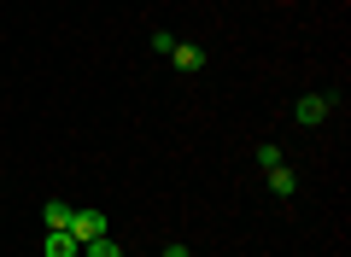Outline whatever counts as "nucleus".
I'll list each match as a JSON object with an SVG mask.
<instances>
[{"label":"nucleus","instance_id":"f257e3e1","mask_svg":"<svg viewBox=\"0 0 351 257\" xmlns=\"http://www.w3.org/2000/svg\"><path fill=\"white\" fill-rule=\"evenodd\" d=\"M64 234H71L76 245H88V240H100V234H106V217H100V210H76Z\"/></svg>","mask_w":351,"mask_h":257},{"label":"nucleus","instance_id":"f03ea898","mask_svg":"<svg viewBox=\"0 0 351 257\" xmlns=\"http://www.w3.org/2000/svg\"><path fill=\"white\" fill-rule=\"evenodd\" d=\"M293 117H299L304 129H311V123H322V117H328V99H322V94H304L299 106H293Z\"/></svg>","mask_w":351,"mask_h":257},{"label":"nucleus","instance_id":"7ed1b4c3","mask_svg":"<svg viewBox=\"0 0 351 257\" xmlns=\"http://www.w3.org/2000/svg\"><path fill=\"white\" fill-rule=\"evenodd\" d=\"M170 59H176V71H205V47H188V41H176Z\"/></svg>","mask_w":351,"mask_h":257},{"label":"nucleus","instance_id":"20e7f679","mask_svg":"<svg viewBox=\"0 0 351 257\" xmlns=\"http://www.w3.org/2000/svg\"><path fill=\"white\" fill-rule=\"evenodd\" d=\"M71 217H76V205H64V199H47L41 205V222L47 228H71Z\"/></svg>","mask_w":351,"mask_h":257},{"label":"nucleus","instance_id":"39448f33","mask_svg":"<svg viewBox=\"0 0 351 257\" xmlns=\"http://www.w3.org/2000/svg\"><path fill=\"white\" fill-rule=\"evenodd\" d=\"M41 252H47V257H76L82 245H76V240H71L64 228H47V245H41Z\"/></svg>","mask_w":351,"mask_h":257},{"label":"nucleus","instance_id":"423d86ee","mask_svg":"<svg viewBox=\"0 0 351 257\" xmlns=\"http://www.w3.org/2000/svg\"><path fill=\"white\" fill-rule=\"evenodd\" d=\"M293 187H299V175H293L287 164H276V170H269V193H276V199H293Z\"/></svg>","mask_w":351,"mask_h":257},{"label":"nucleus","instance_id":"0eeeda50","mask_svg":"<svg viewBox=\"0 0 351 257\" xmlns=\"http://www.w3.org/2000/svg\"><path fill=\"white\" fill-rule=\"evenodd\" d=\"M82 257H123V245L100 234V240H88V245H82Z\"/></svg>","mask_w":351,"mask_h":257},{"label":"nucleus","instance_id":"6e6552de","mask_svg":"<svg viewBox=\"0 0 351 257\" xmlns=\"http://www.w3.org/2000/svg\"><path fill=\"white\" fill-rule=\"evenodd\" d=\"M258 164H263V170H276V164H287V158H281L276 140H263V147H258Z\"/></svg>","mask_w":351,"mask_h":257},{"label":"nucleus","instance_id":"1a4fd4ad","mask_svg":"<svg viewBox=\"0 0 351 257\" xmlns=\"http://www.w3.org/2000/svg\"><path fill=\"white\" fill-rule=\"evenodd\" d=\"M164 257H193V252H188V245H164Z\"/></svg>","mask_w":351,"mask_h":257}]
</instances>
